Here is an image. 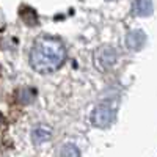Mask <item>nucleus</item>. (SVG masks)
Returning <instances> with one entry per match:
<instances>
[{"label": "nucleus", "instance_id": "8", "mask_svg": "<svg viewBox=\"0 0 157 157\" xmlns=\"http://www.w3.org/2000/svg\"><path fill=\"white\" fill-rule=\"evenodd\" d=\"M36 98V91L32 90V88H24V90H19L17 93V101L24 105H27V104H32Z\"/></svg>", "mask_w": 157, "mask_h": 157}, {"label": "nucleus", "instance_id": "6", "mask_svg": "<svg viewBox=\"0 0 157 157\" xmlns=\"http://www.w3.org/2000/svg\"><path fill=\"white\" fill-rule=\"evenodd\" d=\"M19 16L22 19V22L25 25H29V27H33V25L38 24V14H36V11L29 6V5H22L19 8Z\"/></svg>", "mask_w": 157, "mask_h": 157}, {"label": "nucleus", "instance_id": "4", "mask_svg": "<svg viewBox=\"0 0 157 157\" xmlns=\"http://www.w3.org/2000/svg\"><path fill=\"white\" fill-rule=\"evenodd\" d=\"M146 43V35L141 30H132L126 36V46L130 50H140Z\"/></svg>", "mask_w": 157, "mask_h": 157}, {"label": "nucleus", "instance_id": "1", "mask_svg": "<svg viewBox=\"0 0 157 157\" xmlns=\"http://www.w3.org/2000/svg\"><path fill=\"white\" fill-rule=\"evenodd\" d=\"M66 60V49L54 38H39L30 50V64L36 72L57 71Z\"/></svg>", "mask_w": 157, "mask_h": 157}, {"label": "nucleus", "instance_id": "7", "mask_svg": "<svg viewBox=\"0 0 157 157\" xmlns=\"http://www.w3.org/2000/svg\"><path fill=\"white\" fill-rule=\"evenodd\" d=\"M132 11L135 16H149L152 13V0H134Z\"/></svg>", "mask_w": 157, "mask_h": 157}, {"label": "nucleus", "instance_id": "2", "mask_svg": "<svg viewBox=\"0 0 157 157\" xmlns=\"http://www.w3.org/2000/svg\"><path fill=\"white\" fill-rule=\"evenodd\" d=\"M93 60H94V66L99 71H109L115 66L118 60V52L112 46H101L99 49H96Z\"/></svg>", "mask_w": 157, "mask_h": 157}, {"label": "nucleus", "instance_id": "10", "mask_svg": "<svg viewBox=\"0 0 157 157\" xmlns=\"http://www.w3.org/2000/svg\"><path fill=\"white\" fill-rule=\"evenodd\" d=\"M3 123V116H2V113H0V124Z\"/></svg>", "mask_w": 157, "mask_h": 157}, {"label": "nucleus", "instance_id": "3", "mask_svg": "<svg viewBox=\"0 0 157 157\" xmlns=\"http://www.w3.org/2000/svg\"><path fill=\"white\" fill-rule=\"evenodd\" d=\"M115 120V109L109 104H101L98 105L93 112H91V116H90V121L93 126L96 127H101V129H105L109 127Z\"/></svg>", "mask_w": 157, "mask_h": 157}, {"label": "nucleus", "instance_id": "9", "mask_svg": "<svg viewBox=\"0 0 157 157\" xmlns=\"http://www.w3.org/2000/svg\"><path fill=\"white\" fill-rule=\"evenodd\" d=\"M61 155L63 157H80V151L75 145H64L61 149Z\"/></svg>", "mask_w": 157, "mask_h": 157}, {"label": "nucleus", "instance_id": "5", "mask_svg": "<svg viewBox=\"0 0 157 157\" xmlns=\"http://www.w3.org/2000/svg\"><path fill=\"white\" fill-rule=\"evenodd\" d=\"M50 137H52V129L49 126H44V124L36 126L32 132V140H33L35 145H41V143L49 141Z\"/></svg>", "mask_w": 157, "mask_h": 157}]
</instances>
